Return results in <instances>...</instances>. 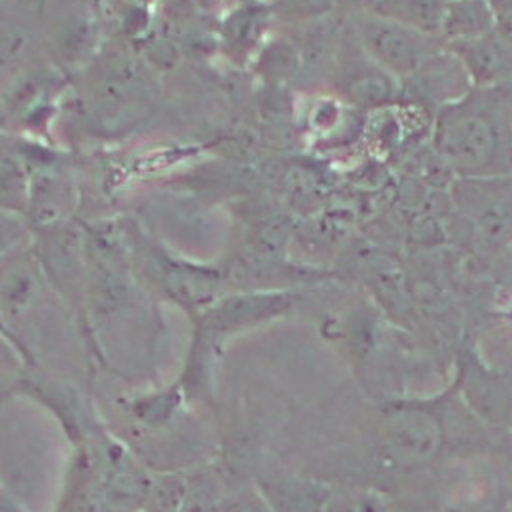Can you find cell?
<instances>
[{"instance_id":"1","label":"cell","mask_w":512,"mask_h":512,"mask_svg":"<svg viewBox=\"0 0 512 512\" xmlns=\"http://www.w3.org/2000/svg\"><path fill=\"white\" fill-rule=\"evenodd\" d=\"M432 148L456 178L512 176V88L474 86L440 108Z\"/></svg>"},{"instance_id":"2","label":"cell","mask_w":512,"mask_h":512,"mask_svg":"<svg viewBox=\"0 0 512 512\" xmlns=\"http://www.w3.org/2000/svg\"><path fill=\"white\" fill-rule=\"evenodd\" d=\"M350 32L364 54L398 80L410 78L446 48L440 36L398 24L370 10L354 14Z\"/></svg>"},{"instance_id":"3","label":"cell","mask_w":512,"mask_h":512,"mask_svg":"<svg viewBox=\"0 0 512 512\" xmlns=\"http://www.w3.org/2000/svg\"><path fill=\"white\" fill-rule=\"evenodd\" d=\"M454 204L486 252L512 246V176L456 178Z\"/></svg>"},{"instance_id":"4","label":"cell","mask_w":512,"mask_h":512,"mask_svg":"<svg viewBox=\"0 0 512 512\" xmlns=\"http://www.w3.org/2000/svg\"><path fill=\"white\" fill-rule=\"evenodd\" d=\"M332 72L342 100L356 108L376 110L396 104L402 98V80L372 62L352 32L340 38Z\"/></svg>"},{"instance_id":"5","label":"cell","mask_w":512,"mask_h":512,"mask_svg":"<svg viewBox=\"0 0 512 512\" xmlns=\"http://www.w3.org/2000/svg\"><path fill=\"white\" fill-rule=\"evenodd\" d=\"M474 88L468 72L456 54L446 46L434 54L418 72L402 80V98L408 96L414 104L434 106L436 112Z\"/></svg>"},{"instance_id":"6","label":"cell","mask_w":512,"mask_h":512,"mask_svg":"<svg viewBox=\"0 0 512 512\" xmlns=\"http://www.w3.org/2000/svg\"><path fill=\"white\" fill-rule=\"evenodd\" d=\"M148 78L134 58L110 60L94 84V110L102 120L130 114L148 96Z\"/></svg>"},{"instance_id":"7","label":"cell","mask_w":512,"mask_h":512,"mask_svg":"<svg viewBox=\"0 0 512 512\" xmlns=\"http://www.w3.org/2000/svg\"><path fill=\"white\" fill-rule=\"evenodd\" d=\"M446 46L462 62L474 86H508L512 80V46L496 30Z\"/></svg>"},{"instance_id":"8","label":"cell","mask_w":512,"mask_h":512,"mask_svg":"<svg viewBox=\"0 0 512 512\" xmlns=\"http://www.w3.org/2000/svg\"><path fill=\"white\" fill-rule=\"evenodd\" d=\"M274 10L262 2H244L222 18L220 40L230 58H250L262 48Z\"/></svg>"},{"instance_id":"9","label":"cell","mask_w":512,"mask_h":512,"mask_svg":"<svg viewBox=\"0 0 512 512\" xmlns=\"http://www.w3.org/2000/svg\"><path fill=\"white\" fill-rule=\"evenodd\" d=\"M70 184L56 172L32 176L30 200L26 214L34 222L36 230L54 228L66 222V214L72 206Z\"/></svg>"},{"instance_id":"10","label":"cell","mask_w":512,"mask_h":512,"mask_svg":"<svg viewBox=\"0 0 512 512\" xmlns=\"http://www.w3.org/2000/svg\"><path fill=\"white\" fill-rule=\"evenodd\" d=\"M498 16L490 0H448L440 36L446 44L472 40L496 30Z\"/></svg>"},{"instance_id":"11","label":"cell","mask_w":512,"mask_h":512,"mask_svg":"<svg viewBox=\"0 0 512 512\" xmlns=\"http://www.w3.org/2000/svg\"><path fill=\"white\" fill-rule=\"evenodd\" d=\"M446 2L448 0H370L368 10L420 32L440 36Z\"/></svg>"},{"instance_id":"12","label":"cell","mask_w":512,"mask_h":512,"mask_svg":"<svg viewBox=\"0 0 512 512\" xmlns=\"http://www.w3.org/2000/svg\"><path fill=\"white\" fill-rule=\"evenodd\" d=\"M256 56L258 72L268 80H290L302 70L300 48L290 38H274L264 44Z\"/></svg>"},{"instance_id":"13","label":"cell","mask_w":512,"mask_h":512,"mask_svg":"<svg viewBox=\"0 0 512 512\" xmlns=\"http://www.w3.org/2000/svg\"><path fill=\"white\" fill-rule=\"evenodd\" d=\"M32 188V174L28 172L26 162L12 154L10 150L2 156V204L4 210L24 212L28 208Z\"/></svg>"},{"instance_id":"14","label":"cell","mask_w":512,"mask_h":512,"mask_svg":"<svg viewBox=\"0 0 512 512\" xmlns=\"http://www.w3.org/2000/svg\"><path fill=\"white\" fill-rule=\"evenodd\" d=\"M490 4H492L498 18L512 16V0H490Z\"/></svg>"},{"instance_id":"15","label":"cell","mask_w":512,"mask_h":512,"mask_svg":"<svg viewBox=\"0 0 512 512\" xmlns=\"http://www.w3.org/2000/svg\"><path fill=\"white\" fill-rule=\"evenodd\" d=\"M196 4L202 8V10H218V8H222V4H224V0H196Z\"/></svg>"},{"instance_id":"16","label":"cell","mask_w":512,"mask_h":512,"mask_svg":"<svg viewBox=\"0 0 512 512\" xmlns=\"http://www.w3.org/2000/svg\"><path fill=\"white\" fill-rule=\"evenodd\" d=\"M510 256H512V246H510Z\"/></svg>"}]
</instances>
